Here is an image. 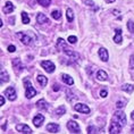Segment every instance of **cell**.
I'll list each match as a JSON object with an SVG mask.
<instances>
[{
  "mask_svg": "<svg viewBox=\"0 0 134 134\" xmlns=\"http://www.w3.org/2000/svg\"><path fill=\"white\" fill-rule=\"evenodd\" d=\"M24 88H25V96L27 99H32L36 96V90L32 86V83L29 79H24Z\"/></svg>",
  "mask_w": 134,
  "mask_h": 134,
  "instance_id": "cell-1",
  "label": "cell"
},
{
  "mask_svg": "<svg viewBox=\"0 0 134 134\" xmlns=\"http://www.w3.org/2000/svg\"><path fill=\"white\" fill-rule=\"evenodd\" d=\"M17 36H18L19 39H21V41L24 43L25 46L31 44L32 41L35 39V36L32 35L31 33H24V32H18V33H17Z\"/></svg>",
  "mask_w": 134,
  "mask_h": 134,
  "instance_id": "cell-2",
  "label": "cell"
},
{
  "mask_svg": "<svg viewBox=\"0 0 134 134\" xmlns=\"http://www.w3.org/2000/svg\"><path fill=\"white\" fill-rule=\"evenodd\" d=\"M4 96L9 100V101H15L16 98H17L16 91H15V89L13 88V86H9V88H7V89L5 90Z\"/></svg>",
  "mask_w": 134,
  "mask_h": 134,
  "instance_id": "cell-3",
  "label": "cell"
},
{
  "mask_svg": "<svg viewBox=\"0 0 134 134\" xmlns=\"http://www.w3.org/2000/svg\"><path fill=\"white\" fill-rule=\"evenodd\" d=\"M113 120H115V122H118V123H120L122 125L124 126V125H126V115L124 114L123 111H116L115 114H114V117H113Z\"/></svg>",
  "mask_w": 134,
  "mask_h": 134,
  "instance_id": "cell-4",
  "label": "cell"
},
{
  "mask_svg": "<svg viewBox=\"0 0 134 134\" xmlns=\"http://www.w3.org/2000/svg\"><path fill=\"white\" fill-rule=\"evenodd\" d=\"M41 66L44 68V71L47 73H53L56 69L55 64L52 62H50V60H43V62H41Z\"/></svg>",
  "mask_w": 134,
  "mask_h": 134,
  "instance_id": "cell-5",
  "label": "cell"
},
{
  "mask_svg": "<svg viewBox=\"0 0 134 134\" xmlns=\"http://www.w3.org/2000/svg\"><path fill=\"white\" fill-rule=\"evenodd\" d=\"M122 126L123 125L120 123L113 120V123L110 124V127H109V133L110 134H118V133H120V131H122Z\"/></svg>",
  "mask_w": 134,
  "mask_h": 134,
  "instance_id": "cell-6",
  "label": "cell"
},
{
  "mask_svg": "<svg viewBox=\"0 0 134 134\" xmlns=\"http://www.w3.org/2000/svg\"><path fill=\"white\" fill-rule=\"evenodd\" d=\"M67 129L72 133H81V129H80L79 124L75 120H68L67 122Z\"/></svg>",
  "mask_w": 134,
  "mask_h": 134,
  "instance_id": "cell-7",
  "label": "cell"
},
{
  "mask_svg": "<svg viewBox=\"0 0 134 134\" xmlns=\"http://www.w3.org/2000/svg\"><path fill=\"white\" fill-rule=\"evenodd\" d=\"M74 110L82 114H90V108L84 103H76V105H74Z\"/></svg>",
  "mask_w": 134,
  "mask_h": 134,
  "instance_id": "cell-8",
  "label": "cell"
},
{
  "mask_svg": "<svg viewBox=\"0 0 134 134\" xmlns=\"http://www.w3.org/2000/svg\"><path fill=\"white\" fill-rule=\"evenodd\" d=\"M63 51H64V53H65V55H67L68 57H71L73 60H77V59L80 58V55H79L77 52H75L74 50L67 48V47H65V48L63 49Z\"/></svg>",
  "mask_w": 134,
  "mask_h": 134,
  "instance_id": "cell-9",
  "label": "cell"
},
{
  "mask_svg": "<svg viewBox=\"0 0 134 134\" xmlns=\"http://www.w3.org/2000/svg\"><path fill=\"white\" fill-rule=\"evenodd\" d=\"M36 23L40 24V25L47 24V23H49V18L47 17L44 14H42V13H39V14L36 15Z\"/></svg>",
  "mask_w": 134,
  "mask_h": 134,
  "instance_id": "cell-10",
  "label": "cell"
},
{
  "mask_svg": "<svg viewBox=\"0 0 134 134\" xmlns=\"http://www.w3.org/2000/svg\"><path fill=\"white\" fill-rule=\"evenodd\" d=\"M43 122H44V116L41 115V114H38V115L33 118V124H34L35 127H41Z\"/></svg>",
  "mask_w": 134,
  "mask_h": 134,
  "instance_id": "cell-11",
  "label": "cell"
},
{
  "mask_svg": "<svg viewBox=\"0 0 134 134\" xmlns=\"http://www.w3.org/2000/svg\"><path fill=\"white\" fill-rule=\"evenodd\" d=\"M98 55H99L100 59H101L102 62H108V59H109V53H108V51H107V49L100 48L99 51H98Z\"/></svg>",
  "mask_w": 134,
  "mask_h": 134,
  "instance_id": "cell-12",
  "label": "cell"
},
{
  "mask_svg": "<svg viewBox=\"0 0 134 134\" xmlns=\"http://www.w3.org/2000/svg\"><path fill=\"white\" fill-rule=\"evenodd\" d=\"M12 64H13V67L15 68V71L16 72H21L23 68H24V66H23V64H22V62L19 60L18 58H14L13 59V62H12Z\"/></svg>",
  "mask_w": 134,
  "mask_h": 134,
  "instance_id": "cell-13",
  "label": "cell"
},
{
  "mask_svg": "<svg viewBox=\"0 0 134 134\" xmlns=\"http://www.w3.org/2000/svg\"><path fill=\"white\" fill-rule=\"evenodd\" d=\"M14 9H15L14 5H13L10 1H7L4 5V7H2V12H4L5 14H10V13L14 12Z\"/></svg>",
  "mask_w": 134,
  "mask_h": 134,
  "instance_id": "cell-14",
  "label": "cell"
},
{
  "mask_svg": "<svg viewBox=\"0 0 134 134\" xmlns=\"http://www.w3.org/2000/svg\"><path fill=\"white\" fill-rule=\"evenodd\" d=\"M16 130L21 133H32V130L30 129V126L25 125V124H18L16 126Z\"/></svg>",
  "mask_w": 134,
  "mask_h": 134,
  "instance_id": "cell-15",
  "label": "cell"
},
{
  "mask_svg": "<svg viewBox=\"0 0 134 134\" xmlns=\"http://www.w3.org/2000/svg\"><path fill=\"white\" fill-rule=\"evenodd\" d=\"M47 131L50 133H57L59 131V125L56 123H49L47 125Z\"/></svg>",
  "mask_w": 134,
  "mask_h": 134,
  "instance_id": "cell-16",
  "label": "cell"
},
{
  "mask_svg": "<svg viewBox=\"0 0 134 134\" xmlns=\"http://www.w3.org/2000/svg\"><path fill=\"white\" fill-rule=\"evenodd\" d=\"M36 107H38L39 109H41V110H48V108H49L48 103L46 102V100H44V99L39 100V101L36 102Z\"/></svg>",
  "mask_w": 134,
  "mask_h": 134,
  "instance_id": "cell-17",
  "label": "cell"
},
{
  "mask_svg": "<svg viewBox=\"0 0 134 134\" xmlns=\"http://www.w3.org/2000/svg\"><path fill=\"white\" fill-rule=\"evenodd\" d=\"M115 36H114V42L117 43V44H119V43H122V30H116L115 31Z\"/></svg>",
  "mask_w": 134,
  "mask_h": 134,
  "instance_id": "cell-18",
  "label": "cell"
},
{
  "mask_svg": "<svg viewBox=\"0 0 134 134\" xmlns=\"http://www.w3.org/2000/svg\"><path fill=\"white\" fill-rule=\"evenodd\" d=\"M36 81L39 82V84L41 85V86H46V85H47V83H48V79H47L44 75L39 74L38 76H36Z\"/></svg>",
  "mask_w": 134,
  "mask_h": 134,
  "instance_id": "cell-19",
  "label": "cell"
},
{
  "mask_svg": "<svg viewBox=\"0 0 134 134\" xmlns=\"http://www.w3.org/2000/svg\"><path fill=\"white\" fill-rule=\"evenodd\" d=\"M97 79H98L99 81H106V80L108 79V75H107V73L105 71L100 69V71L97 72Z\"/></svg>",
  "mask_w": 134,
  "mask_h": 134,
  "instance_id": "cell-20",
  "label": "cell"
},
{
  "mask_svg": "<svg viewBox=\"0 0 134 134\" xmlns=\"http://www.w3.org/2000/svg\"><path fill=\"white\" fill-rule=\"evenodd\" d=\"M0 80H1L2 83H6V82L9 81V75H8V73H7V71H6L5 68L1 69V75H0Z\"/></svg>",
  "mask_w": 134,
  "mask_h": 134,
  "instance_id": "cell-21",
  "label": "cell"
},
{
  "mask_svg": "<svg viewBox=\"0 0 134 134\" xmlns=\"http://www.w3.org/2000/svg\"><path fill=\"white\" fill-rule=\"evenodd\" d=\"M62 77H63V81L65 82L67 85H73V84H74V80H73L69 75H67V74H63Z\"/></svg>",
  "mask_w": 134,
  "mask_h": 134,
  "instance_id": "cell-22",
  "label": "cell"
},
{
  "mask_svg": "<svg viewBox=\"0 0 134 134\" xmlns=\"http://www.w3.org/2000/svg\"><path fill=\"white\" fill-rule=\"evenodd\" d=\"M66 16H67V21H68L69 23L74 21V13H73V10L71 8H67L66 10Z\"/></svg>",
  "mask_w": 134,
  "mask_h": 134,
  "instance_id": "cell-23",
  "label": "cell"
},
{
  "mask_svg": "<svg viewBox=\"0 0 134 134\" xmlns=\"http://www.w3.org/2000/svg\"><path fill=\"white\" fill-rule=\"evenodd\" d=\"M122 90L123 91H125L126 93H132L134 91V86L132 84H124L122 86Z\"/></svg>",
  "mask_w": 134,
  "mask_h": 134,
  "instance_id": "cell-24",
  "label": "cell"
},
{
  "mask_svg": "<svg viewBox=\"0 0 134 134\" xmlns=\"http://www.w3.org/2000/svg\"><path fill=\"white\" fill-rule=\"evenodd\" d=\"M126 103H127V101H126L125 99H119L118 101L116 102V107H117V109H122V108H124Z\"/></svg>",
  "mask_w": 134,
  "mask_h": 134,
  "instance_id": "cell-25",
  "label": "cell"
},
{
  "mask_svg": "<svg viewBox=\"0 0 134 134\" xmlns=\"http://www.w3.org/2000/svg\"><path fill=\"white\" fill-rule=\"evenodd\" d=\"M66 93H67V100H68L69 102H72V101H74V100L77 99V97H76L75 94H73L72 91H69V90H67Z\"/></svg>",
  "mask_w": 134,
  "mask_h": 134,
  "instance_id": "cell-26",
  "label": "cell"
},
{
  "mask_svg": "<svg viewBox=\"0 0 134 134\" xmlns=\"http://www.w3.org/2000/svg\"><path fill=\"white\" fill-rule=\"evenodd\" d=\"M65 113H66L65 106H59L58 108L56 109V111H55V114H56V115H58V116H62V115H64Z\"/></svg>",
  "mask_w": 134,
  "mask_h": 134,
  "instance_id": "cell-27",
  "label": "cell"
},
{
  "mask_svg": "<svg viewBox=\"0 0 134 134\" xmlns=\"http://www.w3.org/2000/svg\"><path fill=\"white\" fill-rule=\"evenodd\" d=\"M22 23L23 24H29L30 23V17L25 12H22Z\"/></svg>",
  "mask_w": 134,
  "mask_h": 134,
  "instance_id": "cell-28",
  "label": "cell"
},
{
  "mask_svg": "<svg viewBox=\"0 0 134 134\" xmlns=\"http://www.w3.org/2000/svg\"><path fill=\"white\" fill-rule=\"evenodd\" d=\"M65 47H67V46H66V42L64 41L63 39H58V40H57V48L63 50Z\"/></svg>",
  "mask_w": 134,
  "mask_h": 134,
  "instance_id": "cell-29",
  "label": "cell"
},
{
  "mask_svg": "<svg viewBox=\"0 0 134 134\" xmlns=\"http://www.w3.org/2000/svg\"><path fill=\"white\" fill-rule=\"evenodd\" d=\"M38 2L42 7H49L50 4H51V0H38Z\"/></svg>",
  "mask_w": 134,
  "mask_h": 134,
  "instance_id": "cell-30",
  "label": "cell"
},
{
  "mask_svg": "<svg viewBox=\"0 0 134 134\" xmlns=\"http://www.w3.org/2000/svg\"><path fill=\"white\" fill-rule=\"evenodd\" d=\"M51 17L53 19H60V17H62V14H60L59 10H53L51 13Z\"/></svg>",
  "mask_w": 134,
  "mask_h": 134,
  "instance_id": "cell-31",
  "label": "cell"
},
{
  "mask_svg": "<svg viewBox=\"0 0 134 134\" xmlns=\"http://www.w3.org/2000/svg\"><path fill=\"white\" fill-rule=\"evenodd\" d=\"M127 29H129V32L134 34V22L133 21H129V23H127Z\"/></svg>",
  "mask_w": 134,
  "mask_h": 134,
  "instance_id": "cell-32",
  "label": "cell"
},
{
  "mask_svg": "<svg viewBox=\"0 0 134 134\" xmlns=\"http://www.w3.org/2000/svg\"><path fill=\"white\" fill-rule=\"evenodd\" d=\"M67 41L71 43V44H75V43L77 42V38H76V36H74V35H71V36H68Z\"/></svg>",
  "mask_w": 134,
  "mask_h": 134,
  "instance_id": "cell-33",
  "label": "cell"
},
{
  "mask_svg": "<svg viewBox=\"0 0 134 134\" xmlns=\"http://www.w3.org/2000/svg\"><path fill=\"white\" fill-rule=\"evenodd\" d=\"M130 68L134 71V55H132L130 57Z\"/></svg>",
  "mask_w": 134,
  "mask_h": 134,
  "instance_id": "cell-34",
  "label": "cell"
},
{
  "mask_svg": "<svg viewBox=\"0 0 134 134\" xmlns=\"http://www.w3.org/2000/svg\"><path fill=\"white\" fill-rule=\"evenodd\" d=\"M86 131H88V133H89V134H91V133H97V129H96L94 126H89Z\"/></svg>",
  "mask_w": 134,
  "mask_h": 134,
  "instance_id": "cell-35",
  "label": "cell"
},
{
  "mask_svg": "<svg viewBox=\"0 0 134 134\" xmlns=\"http://www.w3.org/2000/svg\"><path fill=\"white\" fill-rule=\"evenodd\" d=\"M107 96H108V92H107V90H101V91H100V97H102V98H106Z\"/></svg>",
  "mask_w": 134,
  "mask_h": 134,
  "instance_id": "cell-36",
  "label": "cell"
},
{
  "mask_svg": "<svg viewBox=\"0 0 134 134\" xmlns=\"http://www.w3.org/2000/svg\"><path fill=\"white\" fill-rule=\"evenodd\" d=\"M5 101H6L5 96H1V97H0V106H4L5 105Z\"/></svg>",
  "mask_w": 134,
  "mask_h": 134,
  "instance_id": "cell-37",
  "label": "cell"
},
{
  "mask_svg": "<svg viewBox=\"0 0 134 134\" xmlns=\"http://www.w3.org/2000/svg\"><path fill=\"white\" fill-rule=\"evenodd\" d=\"M15 50H16L15 46H9V47H8V51H9V52H14Z\"/></svg>",
  "mask_w": 134,
  "mask_h": 134,
  "instance_id": "cell-38",
  "label": "cell"
},
{
  "mask_svg": "<svg viewBox=\"0 0 134 134\" xmlns=\"http://www.w3.org/2000/svg\"><path fill=\"white\" fill-rule=\"evenodd\" d=\"M52 90H53V91H58V90H59V85L58 84H53Z\"/></svg>",
  "mask_w": 134,
  "mask_h": 134,
  "instance_id": "cell-39",
  "label": "cell"
},
{
  "mask_svg": "<svg viewBox=\"0 0 134 134\" xmlns=\"http://www.w3.org/2000/svg\"><path fill=\"white\" fill-rule=\"evenodd\" d=\"M116 0H106V2L107 4H113V2H115Z\"/></svg>",
  "mask_w": 134,
  "mask_h": 134,
  "instance_id": "cell-40",
  "label": "cell"
},
{
  "mask_svg": "<svg viewBox=\"0 0 134 134\" xmlns=\"http://www.w3.org/2000/svg\"><path fill=\"white\" fill-rule=\"evenodd\" d=\"M131 118H132V119L134 120V110L132 111V114H131Z\"/></svg>",
  "mask_w": 134,
  "mask_h": 134,
  "instance_id": "cell-41",
  "label": "cell"
},
{
  "mask_svg": "<svg viewBox=\"0 0 134 134\" xmlns=\"http://www.w3.org/2000/svg\"><path fill=\"white\" fill-rule=\"evenodd\" d=\"M2 25H4V22H2L1 19H0V27H2Z\"/></svg>",
  "mask_w": 134,
  "mask_h": 134,
  "instance_id": "cell-42",
  "label": "cell"
}]
</instances>
